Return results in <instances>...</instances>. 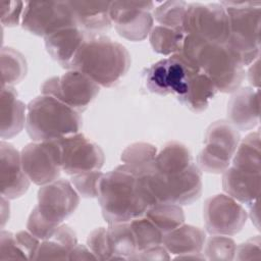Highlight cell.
<instances>
[{
    "label": "cell",
    "mask_w": 261,
    "mask_h": 261,
    "mask_svg": "<svg viewBox=\"0 0 261 261\" xmlns=\"http://www.w3.org/2000/svg\"><path fill=\"white\" fill-rule=\"evenodd\" d=\"M203 218L206 230L210 234L229 237L243 229L248 213L242 204L230 196L218 194L206 199Z\"/></svg>",
    "instance_id": "obj_15"
},
{
    "label": "cell",
    "mask_w": 261,
    "mask_h": 261,
    "mask_svg": "<svg viewBox=\"0 0 261 261\" xmlns=\"http://www.w3.org/2000/svg\"><path fill=\"white\" fill-rule=\"evenodd\" d=\"M182 30L205 42L225 44L229 35L227 12L220 3H189Z\"/></svg>",
    "instance_id": "obj_8"
},
{
    "label": "cell",
    "mask_w": 261,
    "mask_h": 261,
    "mask_svg": "<svg viewBox=\"0 0 261 261\" xmlns=\"http://www.w3.org/2000/svg\"><path fill=\"white\" fill-rule=\"evenodd\" d=\"M250 217L252 222L255 223L256 227L259 229V214H258V200L250 204Z\"/></svg>",
    "instance_id": "obj_46"
},
{
    "label": "cell",
    "mask_w": 261,
    "mask_h": 261,
    "mask_svg": "<svg viewBox=\"0 0 261 261\" xmlns=\"http://www.w3.org/2000/svg\"><path fill=\"white\" fill-rule=\"evenodd\" d=\"M240 141L238 128L228 120L212 122L206 129L204 147L197 157L200 170L213 174L223 173L230 165Z\"/></svg>",
    "instance_id": "obj_7"
},
{
    "label": "cell",
    "mask_w": 261,
    "mask_h": 261,
    "mask_svg": "<svg viewBox=\"0 0 261 261\" xmlns=\"http://www.w3.org/2000/svg\"><path fill=\"white\" fill-rule=\"evenodd\" d=\"M76 25L89 37H97L111 28V1H68Z\"/></svg>",
    "instance_id": "obj_18"
},
{
    "label": "cell",
    "mask_w": 261,
    "mask_h": 261,
    "mask_svg": "<svg viewBox=\"0 0 261 261\" xmlns=\"http://www.w3.org/2000/svg\"><path fill=\"white\" fill-rule=\"evenodd\" d=\"M260 101L258 89L244 87L233 92L227 103L228 121L242 130L252 129L259 123Z\"/></svg>",
    "instance_id": "obj_19"
},
{
    "label": "cell",
    "mask_w": 261,
    "mask_h": 261,
    "mask_svg": "<svg viewBox=\"0 0 261 261\" xmlns=\"http://www.w3.org/2000/svg\"><path fill=\"white\" fill-rule=\"evenodd\" d=\"M82 124L79 112L51 96H38L27 106L25 129L34 142L53 141L77 134Z\"/></svg>",
    "instance_id": "obj_4"
},
{
    "label": "cell",
    "mask_w": 261,
    "mask_h": 261,
    "mask_svg": "<svg viewBox=\"0 0 261 261\" xmlns=\"http://www.w3.org/2000/svg\"><path fill=\"white\" fill-rule=\"evenodd\" d=\"M20 158L28 177L38 186L56 180L62 170L57 140L29 143L21 149Z\"/></svg>",
    "instance_id": "obj_13"
},
{
    "label": "cell",
    "mask_w": 261,
    "mask_h": 261,
    "mask_svg": "<svg viewBox=\"0 0 261 261\" xmlns=\"http://www.w3.org/2000/svg\"><path fill=\"white\" fill-rule=\"evenodd\" d=\"M260 132L256 130L241 140L231 158V166L239 170L260 174Z\"/></svg>",
    "instance_id": "obj_27"
},
{
    "label": "cell",
    "mask_w": 261,
    "mask_h": 261,
    "mask_svg": "<svg viewBox=\"0 0 261 261\" xmlns=\"http://www.w3.org/2000/svg\"><path fill=\"white\" fill-rule=\"evenodd\" d=\"M193 163L188 147L179 142H169L157 153L154 171L162 175H172L186 170Z\"/></svg>",
    "instance_id": "obj_24"
},
{
    "label": "cell",
    "mask_w": 261,
    "mask_h": 261,
    "mask_svg": "<svg viewBox=\"0 0 261 261\" xmlns=\"http://www.w3.org/2000/svg\"><path fill=\"white\" fill-rule=\"evenodd\" d=\"M79 204L80 196L71 182L60 178L41 186L35 209L45 221L58 227L76 210Z\"/></svg>",
    "instance_id": "obj_14"
},
{
    "label": "cell",
    "mask_w": 261,
    "mask_h": 261,
    "mask_svg": "<svg viewBox=\"0 0 261 261\" xmlns=\"http://www.w3.org/2000/svg\"><path fill=\"white\" fill-rule=\"evenodd\" d=\"M179 54L206 74L217 91L233 93L244 81V66L226 44L208 43L186 35Z\"/></svg>",
    "instance_id": "obj_2"
},
{
    "label": "cell",
    "mask_w": 261,
    "mask_h": 261,
    "mask_svg": "<svg viewBox=\"0 0 261 261\" xmlns=\"http://www.w3.org/2000/svg\"><path fill=\"white\" fill-rule=\"evenodd\" d=\"M21 27L40 37L68 27H77L68 1L25 2Z\"/></svg>",
    "instance_id": "obj_11"
},
{
    "label": "cell",
    "mask_w": 261,
    "mask_h": 261,
    "mask_svg": "<svg viewBox=\"0 0 261 261\" xmlns=\"http://www.w3.org/2000/svg\"><path fill=\"white\" fill-rule=\"evenodd\" d=\"M234 259L237 260H260L261 240L260 236H255L237 246Z\"/></svg>",
    "instance_id": "obj_41"
},
{
    "label": "cell",
    "mask_w": 261,
    "mask_h": 261,
    "mask_svg": "<svg viewBox=\"0 0 261 261\" xmlns=\"http://www.w3.org/2000/svg\"><path fill=\"white\" fill-rule=\"evenodd\" d=\"M1 61V88L13 87L20 83L27 75L28 63L24 56L11 47H2Z\"/></svg>",
    "instance_id": "obj_30"
},
{
    "label": "cell",
    "mask_w": 261,
    "mask_h": 261,
    "mask_svg": "<svg viewBox=\"0 0 261 261\" xmlns=\"http://www.w3.org/2000/svg\"><path fill=\"white\" fill-rule=\"evenodd\" d=\"M206 242V232L191 224H182L163 237L162 245L173 255L201 253Z\"/></svg>",
    "instance_id": "obj_23"
},
{
    "label": "cell",
    "mask_w": 261,
    "mask_h": 261,
    "mask_svg": "<svg viewBox=\"0 0 261 261\" xmlns=\"http://www.w3.org/2000/svg\"><path fill=\"white\" fill-rule=\"evenodd\" d=\"M164 234L185 223V213L179 205L158 203L151 206L145 213Z\"/></svg>",
    "instance_id": "obj_32"
},
{
    "label": "cell",
    "mask_w": 261,
    "mask_h": 261,
    "mask_svg": "<svg viewBox=\"0 0 261 261\" xmlns=\"http://www.w3.org/2000/svg\"><path fill=\"white\" fill-rule=\"evenodd\" d=\"M222 174V188L226 195L247 205L258 200L260 174L239 170L231 165Z\"/></svg>",
    "instance_id": "obj_22"
},
{
    "label": "cell",
    "mask_w": 261,
    "mask_h": 261,
    "mask_svg": "<svg viewBox=\"0 0 261 261\" xmlns=\"http://www.w3.org/2000/svg\"><path fill=\"white\" fill-rule=\"evenodd\" d=\"M59 227V226H58ZM58 227H55L45 221L34 208L28 218L27 228L28 230L41 241L51 239Z\"/></svg>",
    "instance_id": "obj_39"
},
{
    "label": "cell",
    "mask_w": 261,
    "mask_h": 261,
    "mask_svg": "<svg viewBox=\"0 0 261 261\" xmlns=\"http://www.w3.org/2000/svg\"><path fill=\"white\" fill-rule=\"evenodd\" d=\"M5 204H6V198L1 196V226L3 227L4 224L7 222V220L9 219V208L7 210H5Z\"/></svg>",
    "instance_id": "obj_47"
},
{
    "label": "cell",
    "mask_w": 261,
    "mask_h": 261,
    "mask_svg": "<svg viewBox=\"0 0 261 261\" xmlns=\"http://www.w3.org/2000/svg\"><path fill=\"white\" fill-rule=\"evenodd\" d=\"M68 260H97L93 252L85 245L76 244L70 251Z\"/></svg>",
    "instance_id": "obj_44"
},
{
    "label": "cell",
    "mask_w": 261,
    "mask_h": 261,
    "mask_svg": "<svg viewBox=\"0 0 261 261\" xmlns=\"http://www.w3.org/2000/svg\"><path fill=\"white\" fill-rule=\"evenodd\" d=\"M100 170L88 171L71 175L70 182L75 191L84 198H97L99 182L103 176Z\"/></svg>",
    "instance_id": "obj_36"
},
{
    "label": "cell",
    "mask_w": 261,
    "mask_h": 261,
    "mask_svg": "<svg viewBox=\"0 0 261 261\" xmlns=\"http://www.w3.org/2000/svg\"><path fill=\"white\" fill-rule=\"evenodd\" d=\"M216 93L217 89L211 80L200 71L191 77L185 94L177 99L191 111L199 113L209 106Z\"/></svg>",
    "instance_id": "obj_25"
},
{
    "label": "cell",
    "mask_w": 261,
    "mask_h": 261,
    "mask_svg": "<svg viewBox=\"0 0 261 261\" xmlns=\"http://www.w3.org/2000/svg\"><path fill=\"white\" fill-rule=\"evenodd\" d=\"M130 63V54L123 45L97 36L84 42L69 69L85 73L100 87L110 88L125 75Z\"/></svg>",
    "instance_id": "obj_3"
},
{
    "label": "cell",
    "mask_w": 261,
    "mask_h": 261,
    "mask_svg": "<svg viewBox=\"0 0 261 261\" xmlns=\"http://www.w3.org/2000/svg\"><path fill=\"white\" fill-rule=\"evenodd\" d=\"M170 256L168 251L165 249L163 245L151 247L139 252H136L132 255L128 260H152V261H164L169 260Z\"/></svg>",
    "instance_id": "obj_43"
},
{
    "label": "cell",
    "mask_w": 261,
    "mask_h": 261,
    "mask_svg": "<svg viewBox=\"0 0 261 261\" xmlns=\"http://www.w3.org/2000/svg\"><path fill=\"white\" fill-rule=\"evenodd\" d=\"M76 244L74 230L67 224H61L51 239L41 241L34 260H68L69 253Z\"/></svg>",
    "instance_id": "obj_26"
},
{
    "label": "cell",
    "mask_w": 261,
    "mask_h": 261,
    "mask_svg": "<svg viewBox=\"0 0 261 261\" xmlns=\"http://www.w3.org/2000/svg\"><path fill=\"white\" fill-rule=\"evenodd\" d=\"M25 105L17 98L13 87H2L0 96V136L2 139H11L18 135L27 119Z\"/></svg>",
    "instance_id": "obj_21"
},
{
    "label": "cell",
    "mask_w": 261,
    "mask_h": 261,
    "mask_svg": "<svg viewBox=\"0 0 261 261\" xmlns=\"http://www.w3.org/2000/svg\"><path fill=\"white\" fill-rule=\"evenodd\" d=\"M15 238L27 259H34L37 250L41 244V240L36 238L29 230H20L16 232Z\"/></svg>",
    "instance_id": "obj_42"
},
{
    "label": "cell",
    "mask_w": 261,
    "mask_h": 261,
    "mask_svg": "<svg viewBox=\"0 0 261 261\" xmlns=\"http://www.w3.org/2000/svg\"><path fill=\"white\" fill-rule=\"evenodd\" d=\"M229 21L227 47L248 66L260 56L261 2L222 1Z\"/></svg>",
    "instance_id": "obj_5"
},
{
    "label": "cell",
    "mask_w": 261,
    "mask_h": 261,
    "mask_svg": "<svg viewBox=\"0 0 261 261\" xmlns=\"http://www.w3.org/2000/svg\"><path fill=\"white\" fill-rule=\"evenodd\" d=\"M237 245L228 236L213 234L205 242L204 256L206 260L231 261L234 259Z\"/></svg>",
    "instance_id": "obj_35"
},
{
    "label": "cell",
    "mask_w": 261,
    "mask_h": 261,
    "mask_svg": "<svg viewBox=\"0 0 261 261\" xmlns=\"http://www.w3.org/2000/svg\"><path fill=\"white\" fill-rule=\"evenodd\" d=\"M200 70L188 62L179 53L152 64L145 74L150 92L158 95L173 94L176 98L185 94L191 77Z\"/></svg>",
    "instance_id": "obj_10"
},
{
    "label": "cell",
    "mask_w": 261,
    "mask_h": 261,
    "mask_svg": "<svg viewBox=\"0 0 261 261\" xmlns=\"http://www.w3.org/2000/svg\"><path fill=\"white\" fill-rule=\"evenodd\" d=\"M89 36L79 27L58 30L45 37V47L49 55L63 68L69 66L84 42Z\"/></svg>",
    "instance_id": "obj_20"
},
{
    "label": "cell",
    "mask_w": 261,
    "mask_h": 261,
    "mask_svg": "<svg viewBox=\"0 0 261 261\" xmlns=\"http://www.w3.org/2000/svg\"><path fill=\"white\" fill-rule=\"evenodd\" d=\"M106 229L112 260H128L137 252L136 239L130 223H109Z\"/></svg>",
    "instance_id": "obj_29"
},
{
    "label": "cell",
    "mask_w": 261,
    "mask_h": 261,
    "mask_svg": "<svg viewBox=\"0 0 261 261\" xmlns=\"http://www.w3.org/2000/svg\"><path fill=\"white\" fill-rule=\"evenodd\" d=\"M153 10L152 1H111L110 18L120 37L139 42L153 29Z\"/></svg>",
    "instance_id": "obj_12"
},
{
    "label": "cell",
    "mask_w": 261,
    "mask_h": 261,
    "mask_svg": "<svg viewBox=\"0 0 261 261\" xmlns=\"http://www.w3.org/2000/svg\"><path fill=\"white\" fill-rule=\"evenodd\" d=\"M140 177L152 206L158 203L190 205L202 194V173L194 162L176 174L162 175L153 171Z\"/></svg>",
    "instance_id": "obj_6"
},
{
    "label": "cell",
    "mask_w": 261,
    "mask_h": 261,
    "mask_svg": "<svg viewBox=\"0 0 261 261\" xmlns=\"http://www.w3.org/2000/svg\"><path fill=\"white\" fill-rule=\"evenodd\" d=\"M185 37L182 29L155 25L149 34V41L156 53L171 56L180 52Z\"/></svg>",
    "instance_id": "obj_31"
},
{
    "label": "cell",
    "mask_w": 261,
    "mask_h": 261,
    "mask_svg": "<svg viewBox=\"0 0 261 261\" xmlns=\"http://www.w3.org/2000/svg\"><path fill=\"white\" fill-rule=\"evenodd\" d=\"M25 2L0 1V20L3 27H15L21 22Z\"/></svg>",
    "instance_id": "obj_38"
},
{
    "label": "cell",
    "mask_w": 261,
    "mask_h": 261,
    "mask_svg": "<svg viewBox=\"0 0 261 261\" xmlns=\"http://www.w3.org/2000/svg\"><path fill=\"white\" fill-rule=\"evenodd\" d=\"M97 199L108 223L130 222L152 206L141 177L125 164L103 174Z\"/></svg>",
    "instance_id": "obj_1"
},
{
    "label": "cell",
    "mask_w": 261,
    "mask_h": 261,
    "mask_svg": "<svg viewBox=\"0 0 261 261\" xmlns=\"http://www.w3.org/2000/svg\"><path fill=\"white\" fill-rule=\"evenodd\" d=\"M156 155L157 148L154 145L146 142H136L122 151L120 160L141 176L154 171Z\"/></svg>",
    "instance_id": "obj_28"
},
{
    "label": "cell",
    "mask_w": 261,
    "mask_h": 261,
    "mask_svg": "<svg viewBox=\"0 0 261 261\" xmlns=\"http://www.w3.org/2000/svg\"><path fill=\"white\" fill-rule=\"evenodd\" d=\"M87 246L96 256L97 260H112L107 229L105 227H98L92 230L88 236Z\"/></svg>",
    "instance_id": "obj_37"
},
{
    "label": "cell",
    "mask_w": 261,
    "mask_h": 261,
    "mask_svg": "<svg viewBox=\"0 0 261 261\" xmlns=\"http://www.w3.org/2000/svg\"><path fill=\"white\" fill-rule=\"evenodd\" d=\"M6 259H27V257L18 246L15 234L7 230H1L0 260Z\"/></svg>",
    "instance_id": "obj_40"
},
{
    "label": "cell",
    "mask_w": 261,
    "mask_h": 261,
    "mask_svg": "<svg viewBox=\"0 0 261 261\" xmlns=\"http://www.w3.org/2000/svg\"><path fill=\"white\" fill-rule=\"evenodd\" d=\"M57 141L61 151V169L66 174L71 176L102 168L105 161L103 150L84 134L77 133Z\"/></svg>",
    "instance_id": "obj_16"
},
{
    "label": "cell",
    "mask_w": 261,
    "mask_h": 261,
    "mask_svg": "<svg viewBox=\"0 0 261 261\" xmlns=\"http://www.w3.org/2000/svg\"><path fill=\"white\" fill-rule=\"evenodd\" d=\"M186 1H165L153 10V17L159 23L171 29H182V23L188 8Z\"/></svg>",
    "instance_id": "obj_34"
},
{
    "label": "cell",
    "mask_w": 261,
    "mask_h": 261,
    "mask_svg": "<svg viewBox=\"0 0 261 261\" xmlns=\"http://www.w3.org/2000/svg\"><path fill=\"white\" fill-rule=\"evenodd\" d=\"M248 70V80L249 83L255 87L256 89H259V81H260V74H259V58L255 60L253 63L250 64Z\"/></svg>",
    "instance_id": "obj_45"
},
{
    "label": "cell",
    "mask_w": 261,
    "mask_h": 261,
    "mask_svg": "<svg viewBox=\"0 0 261 261\" xmlns=\"http://www.w3.org/2000/svg\"><path fill=\"white\" fill-rule=\"evenodd\" d=\"M99 92V85L85 73L73 69L49 77L41 86L42 95L51 96L79 113L88 108Z\"/></svg>",
    "instance_id": "obj_9"
},
{
    "label": "cell",
    "mask_w": 261,
    "mask_h": 261,
    "mask_svg": "<svg viewBox=\"0 0 261 261\" xmlns=\"http://www.w3.org/2000/svg\"><path fill=\"white\" fill-rule=\"evenodd\" d=\"M0 180L1 196L7 199L24 195L31 182L23 170L20 153L5 141L0 142Z\"/></svg>",
    "instance_id": "obj_17"
},
{
    "label": "cell",
    "mask_w": 261,
    "mask_h": 261,
    "mask_svg": "<svg viewBox=\"0 0 261 261\" xmlns=\"http://www.w3.org/2000/svg\"><path fill=\"white\" fill-rule=\"evenodd\" d=\"M129 223L136 239L137 252L162 245L164 233L147 216L136 218Z\"/></svg>",
    "instance_id": "obj_33"
}]
</instances>
